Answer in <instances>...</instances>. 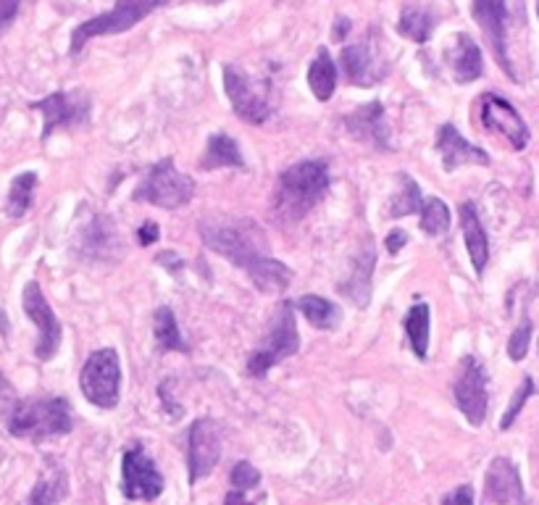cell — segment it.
<instances>
[{
    "mask_svg": "<svg viewBox=\"0 0 539 505\" xmlns=\"http://www.w3.org/2000/svg\"><path fill=\"white\" fill-rule=\"evenodd\" d=\"M35 111L43 114V140H48L58 129L82 127L90 121V95L85 90H69V93H53L48 98L32 103Z\"/></svg>",
    "mask_w": 539,
    "mask_h": 505,
    "instance_id": "13",
    "label": "cell"
},
{
    "mask_svg": "<svg viewBox=\"0 0 539 505\" xmlns=\"http://www.w3.org/2000/svg\"><path fill=\"white\" fill-rule=\"evenodd\" d=\"M164 474L156 469L142 445H132L121 456V492L127 500H156L164 492Z\"/></svg>",
    "mask_w": 539,
    "mask_h": 505,
    "instance_id": "11",
    "label": "cell"
},
{
    "mask_svg": "<svg viewBox=\"0 0 539 505\" xmlns=\"http://www.w3.org/2000/svg\"><path fill=\"white\" fill-rule=\"evenodd\" d=\"M224 93H227L229 103L235 108V114L248 124H266L271 116V100H269V85L266 82H256V79L245 74L237 64L224 66Z\"/></svg>",
    "mask_w": 539,
    "mask_h": 505,
    "instance_id": "9",
    "label": "cell"
},
{
    "mask_svg": "<svg viewBox=\"0 0 539 505\" xmlns=\"http://www.w3.org/2000/svg\"><path fill=\"white\" fill-rule=\"evenodd\" d=\"M374 266H376V253L371 245H366V248L353 258V274L348 277V282H342L340 285L342 295H345L350 303H355L358 308L369 306L371 271H374Z\"/></svg>",
    "mask_w": 539,
    "mask_h": 505,
    "instance_id": "23",
    "label": "cell"
},
{
    "mask_svg": "<svg viewBox=\"0 0 539 505\" xmlns=\"http://www.w3.org/2000/svg\"><path fill=\"white\" fill-rule=\"evenodd\" d=\"M340 66L350 85L374 87L390 74V58L384 53V45L379 40V32L369 29L363 40L353 45H345L340 53Z\"/></svg>",
    "mask_w": 539,
    "mask_h": 505,
    "instance_id": "8",
    "label": "cell"
},
{
    "mask_svg": "<svg viewBox=\"0 0 539 505\" xmlns=\"http://www.w3.org/2000/svg\"><path fill=\"white\" fill-rule=\"evenodd\" d=\"M342 124L348 129V135L355 137L358 143H366L379 150H390V124H387V116H384V108L379 100L355 108L353 114L342 119Z\"/></svg>",
    "mask_w": 539,
    "mask_h": 505,
    "instance_id": "18",
    "label": "cell"
},
{
    "mask_svg": "<svg viewBox=\"0 0 539 505\" xmlns=\"http://www.w3.org/2000/svg\"><path fill=\"white\" fill-rule=\"evenodd\" d=\"M474 19L482 27L492 53H495L497 64L503 66V72L511 79H516L511 58H508V6L505 0H474Z\"/></svg>",
    "mask_w": 539,
    "mask_h": 505,
    "instance_id": "16",
    "label": "cell"
},
{
    "mask_svg": "<svg viewBox=\"0 0 539 505\" xmlns=\"http://www.w3.org/2000/svg\"><path fill=\"white\" fill-rule=\"evenodd\" d=\"M35 190H37V174L35 171H24L19 177H14L11 187H8V198H6V216L11 219H22L32 208V200H35Z\"/></svg>",
    "mask_w": 539,
    "mask_h": 505,
    "instance_id": "32",
    "label": "cell"
},
{
    "mask_svg": "<svg viewBox=\"0 0 539 505\" xmlns=\"http://www.w3.org/2000/svg\"><path fill=\"white\" fill-rule=\"evenodd\" d=\"M79 390L87 403L111 411L119 406L121 395V361L114 348H100L90 353L79 371Z\"/></svg>",
    "mask_w": 539,
    "mask_h": 505,
    "instance_id": "7",
    "label": "cell"
},
{
    "mask_svg": "<svg viewBox=\"0 0 539 505\" xmlns=\"http://www.w3.org/2000/svg\"><path fill=\"white\" fill-rule=\"evenodd\" d=\"M408 245V235H405L403 229H392L390 235H387V240H384V248H387V253H400V250Z\"/></svg>",
    "mask_w": 539,
    "mask_h": 505,
    "instance_id": "40",
    "label": "cell"
},
{
    "mask_svg": "<svg viewBox=\"0 0 539 505\" xmlns=\"http://www.w3.org/2000/svg\"><path fill=\"white\" fill-rule=\"evenodd\" d=\"M300 348V335L298 324H295V308L292 303H279L274 319H271V329L266 340H263L261 348H256L248 356V374L253 379H263L269 374L277 363H282L284 358L295 356Z\"/></svg>",
    "mask_w": 539,
    "mask_h": 505,
    "instance_id": "5",
    "label": "cell"
},
{
    "mask_svg": "<svg viewBox=\"0 0 539 505\" xmlns=\"http://www.w3.org/2000/svg\"><path fill=\"white\" fill-rule=\"evenodd\" d=\"M16 403H19V398H16V390L11 387V382L3 377V371H0V419L6 421L8 416H11V411H14Z\"/></svg>",
    "mask_w": 539,
    "mask_h": 505,
    "instance_id": "37",
    "label": "cell"
},
{
    "mask_svg": "<svg viewBox=\"0 0 539 505\" xmlns=\"http://www.w3.org/2000/svg\"><path fill=\"white\" fill-rule=\"evenodd\" d=\"M334 24H337V27H334V32H332V40L334 43H345V37H348L353 22H350V19H345V16H340V19H337Z\"/></svg>",
    "mask_w": 539,
    "mask_h": 505,
    "instance_id": "43",
    "label": "cell"
},
{
    "mask_svg": "<svg viewBox=\"0 0 539 505\" xmlns=\"http://www.w3.org/2000/svg\"><path fill=\"white\" fill-rule=\"evenodd\" d=\"M421 206H424V198H421V187L419 182L400 171L398 174V190L392 195V200L387 203V216L390 219H403V216L419 214Z\"/></svg>",
    "mask_w": 539,
    "mask_h": 505,
    "instance_id": "31",
    "label": "cell"
},
{
    "mask_svg": "<svg viewBox=\"0 0 539 505\" xmlns=\"http://www.w3.org/2000/svg\"><path fill=\"white\" fill-rule=\"evenodd\" d=\"M482 505H526L521 474L511 458H492L484 474Z\"/></svg>",
    "mask_w": 539,
    "mask_h": 505,
    "instance_id": "17",
    "label": "cell"
},
{
    "mask_svg": "<svg viewBox=\"0 0 539 505\" xmlns=\"http://www.w3.org/2000/svg\"><path fill=\"white\" fill-rule=\"evenodd\" d=\"M221 458V432L213 419H195L187 434V469L190 484L206 479Z\"/></svg>",
    "mask_w": 539,
    "mask_h": 505,
    "instance_id": "14",
    "label": "cell"
},
{
    "mask_svg": "<svg viewBox=\"0 0 539 505\" xmlns=\"http://www.w3.org/2000/svg\"><path fill=\"white\" fill-rule=\"evenodd\" d=\"M153 335H156L158 350H164V353H190V345L179 332L177 316L169 306H161L153 316Z\"/></svg>",
    "mask_w": 539,
    "mask_h": 505,
    "instance_id": "30",
    "label": "cell"
},
{
    "mask_svg": "<svg viewBox=\"0 0 539 505\" xmlns=\"http://www.w3.org/2000/svg\"><path fill=\"white\" fill-rule=\"evenodd\" d=\"M121 250V242L116 237L114 224L106 216H95L82 232V256L95 258V261H106L116 258Z\"/></svg>",
    "mask_w": 539,
    "mask_h": 505,
    "instance_id": "21",
    "label": "cell"
},
{
    "mask_svg": "<svg viewBox=\"0 0 539 505\" xmlns=\"http://www.w3.org/2000/svg\"><path fill=\"white\" fill-rule=\"evenodd\" d=\"M66 492H69V477H66L64 466L48 458L27 505H58L66 498Z\"/></svg>",
    "mask_w": 539,
    "mask_h": 505,
    "instance_id": "26",
    "label": "cell"
},
{
    "mask_svg": "<svg viewBox=\"0 0 539 505\" xmlns=\"http://www.w3.org/2000/svg\"><path fill=\"white\" fill-rule=\"evenodd\" d=\"M198 232L208 248L229 258L250 277L261 292H284L292 282V271L271 258V248L263 229L253 219L232 216H206L198 221Z\"/></svg>",
    "mask_w": 539,
    "mask_h": 505,
    "instance_id": "1",
    "label": "cell"
},
{
    "mask_svg": "<svg viewBox=\"0 0 539 505\" xmlns=\"http://www.w3.org/2000/svg\"><path fill=\"white\" fill-rule=\"evenodd\" d=\"M421 232L429 237H440L450 229V208L445 200L440 198H426L421 206Z\"/></svg>",
    "mask_w": 539,
    "mask_h": 505,
    "instance_id": "33",
    "label": "cell"
},
{
    "mask_svg": "<svg viewBox=\"0 0 539 505\" xmlns=\"http://www.w3.org/2000/svg\"><path fill=\"white\" fill-rule=\"evenodd\" d=\"M158 240V224L156 221H145L140 229H137V242L140 245H153Z\"/></svg>",
    "mask_w": 539,
    "mask_h": 505,
    "instance_id": "41",
    "label": "cell"
},
{
    "mask_svg": "<svg viewBox=\"0 0 539 505\" xmlns=\"http://www.w3.org/2000/svg\"><path fill=\"white\" fill-rule=\"evenodd\" d=\"M537 14H539V3H537Z\"/></svg>",
    "mask_w": 539,
    "mask_h": 505,
    "instance_id": "45",
    "label": "cell"
},
{
    "mask_svg": "<svg viewBox=\"0 0 539 505\" xmlns=\"http://www.w3.org/2000/svg\"><path fill=\"white\" fill-rule=\"evenodd\" d=\"M434 145H437V153L442 156L445 171H455L461 166H490V156L482 148L471 145L453 124H442Z\"/></svg>",
    "mask_w": 539,
    "mask_h": 505,
    "instance_id": "19",
    "label": "cell"
},
{
    "mask_svg": "<svg viewBox=\"0 0 539 505\" xmlns=\"http://www.w3.org/2000/svg\"><path fill=\"white\" fill-rule=\"evenodd\" d=\"M298 311L308 319L311 327L321 329V332H332V329L340 327L342 321L340 306L332 303V300L321 298V295H303L298 300Z\"/></svg>",
    "mask_w": 539,
    "mask_h": 505,
    "instance_id": "28",
    "label": "cell"
},
{
    "mask_svg": "<svg viewBox=\"0 0 539 505\" xmlns=\"http://www.w3.org/2000/svg\"><path fill=\"white\" fill-rule=\"evenodd\" d=\"M529 342H532V321L524 319L511 335V340H508V356H511V361H524L526 353H529Z\"/></svg>",
    "mask_w": 539,
    "mask_h": 505,
    "instance_id": "35",
    "label": "cell"
},
{
    "mask_svg": "<svg viewBox=\"0 0 539 505\" xmlns=\"http://www.w3.org/2000/svg\"><path fill=\"white\" fill-rule=\"evenodd\" d=\"M308 87L321 103L332 100L334 90H337V66H334L332 53L327 48H319L316 58L308 66Z\"/></svg>",
    "mask_w": 539,
    "mask_h": 505,
    "instance_id": "27",
    "label": "cell"
},
{
    "mask_svg": "<svg viewBox=\"0 0 539 505\" xmlns=\"http://www.w3.org/2000/svg\"><path fill=\"white\" fill-rule=\"evenodd\" d=\"M11 437L29 442H43L48 437H61L74 429L71 408L66 398H32L19 400L6 419Z\"/></svg>",
    "mask_w": 539,
    "mask_h": 505,
    "instance_id": "3",
    "label": "cell"
},
{
    "mask_svg": "<svg viewBox=\"0 0 539 505\" xmlns=\"http://www.w3.org/2000/svg\"><path fill=\"white\" fill-rule=\"evenodd\" d=\"M479 111H482L484 127L503 135L513 150H524L529 145V127L513 108V103H508V100L495 93H487L479 100Z\"/></svg>",
    "mask_w": 539,
    "mask_h": 505,
    "instance_id": "15",
    "label": "cell"
},
{
    "mask_svg": "<svg viewBox=\"0 0 539 505\" xmlns=\"http://www.w3.org/2000/svg\"><path fill=\"white\" fill-rule=\"evenodd\" d=\"M434 27H437V14L434 8L426 3V0H419V3H408V6L400 11V22H398V32L413 43H429Z\"/></svg>",
    "mask_w": 539,
    "mask_h": 505,
    "instance_id": "24",
    "label": "cell"
},
{
    "mask_svg": "<svg viewBox=\"0 0 539 505\" xmlns=\"http://www.w3.org/2000/svg\"><path fill=\"white\" fill-rule=\"evenodd\" d=\"M429 327H432V311L426 303H416L411 311L405 313V335L411 342L413 356L419 361L429 358Z\"/></svg>",
    "mask_w": 539,
    "mask_h": 505,
    "instance_id": "29",
    "label": "cell"
},
{
    "mask_svg": "<svg viewBox=\"0 0 539 505\" xmlns=\"http://www.w3.org/2000/svg\"><path fill=\"white\" fill-rule=\"evenodd\" d=\"M442 505H476L474 487H471V484H461V487H455L450 495H445Z\"/></svg>",
    "mask_w": 539,
    "mask_h": 505,
    "instance_id": "39",
    "label": "cell"
},
{
    "mask_svg": "<svg viewBox=\"0 0 539 505\" xmlns=\"http://www.w3.org/2000/svg\"><path fill=\"white\" fill-rule=\"evenodd\" d=\"M156 261L161 266H166V269H169L171 274H177V271L182 269V261H179V256L174 253V250H164V253H158Z\"/></svg>",
    "mask_w": 539,
    "mask_h": 505,
    "instance_id": "42",
    "label": "cell"
},
{
    "mask_svg": "<svg viewBox=\"0 0 539 505\" xmlns=\"http://www.w3.org/2000/svg\"><path fill=\"white\" fill-rule=\"evenodd\" d=\"M453 398L458 411L469 419L471 427H482L487 419V371L474 356H463L461 366H458V377L453 385Z\"/></svg>",
    "mask_w": 539,
    "mask_h": 505,
    "instance_id": "10",
    "label": "cell"
},
{
    "mask_svg": "<svg viewBox=\"0 0 539 505\" xmlns=\"http://www.w3.org/2000/svg\"><path fill=\"white\" fill-rule=\"evenodd\" d=\"M132 198L137 203L142 200L150 206L164 208V211H177L195 198V182H192L190 174H182L174 166V158H164V161L150 166Z\"/></svg>",
    "mask_w": 539,
    "mask_h": 505,
    "instance_id": "6",
    "label": "cell"
},
{
    "mask_svg": "<svg viewBox=\"0 0 539 505\" xmlns=\"http://www.w3.org/2000/svg\"><path fill=\"white\" fill-rule=\"evenodd\" d=\"M447 66L453 72V79L458 85H469L474 79L482 77L484 64H482V50L474 43V37L461 32V35L453 37V43L445 53Z\"/></svg>",
    "mask_w": 539,
    "mask_h": 505,
    "instance_id": "20",
    "label": "cell"
},
{
    "mask_svg": "<svg viewBox=\"0 0 539 505\" xmlns=\"http://www.w3.org/2000/svg\"><path fill=\"white\" fill-rule=\"evenodd\" d=\"M224 505H253L250 503L248 498H245V492H240V490H232L227 495V498H224Z\"/></svg>",
    "mask_w": 539,
    "mask_h": 505,
    "instance_id": "44",
    "label": "cell"
},
{
    "mask_svg": "<svg viewBox=\"0 0 539 505\" xmlns=\"http://www.w3.org/2000/svg\"><path fill=\"white\" fill-rule=\"evenodd\" d=\"M22 306L24 313L29 316V321L40 329V337H37L35 345L37 361H53L58 348H61V335H64V329H61V321H58V316L53 313L50 303L45 300L43 287L37 285L35 279L27 282V287H24Z\"/></svg>",
    "mask_w": 539,
    "mask_h": 505,
    "instance_id": "12",
    "label": "cell"
},
{
    "mask_svg": "<svg viewBox=\"0 0 539 505\" xmlns=\"http://www.w3.org/2000/svg\"><path fill=\"white\" fill-rule=\"evenodd\" d=\"M245 158H242V150L237 145L235 137L224 135H211L206 145V153L200 158V169L203 171H216V169H245Z\"/></svg>",
    "mask_w": 539,
    "mask_h": 505,
    "instance_id": "25",
    "label": "cell"
},
{
    "mask_svg": "<svg viewBox=\"0 0 539 505\" xmlns=\"http://www.w3.org/2000/svg\"><path fill=\"white\" fill-rule=\"evenodd\" d=\"M258 484H261V471H258L253 463H235V469H232V487H235V490H256Z\"/></svg>",
    "mask_w": 539,
    "mask_h": 505,
    "instance_id": "36",
    "label": "cell"
},
{
    "mask_svg": "<svg viewBox=\"0 0 539 505\" xmlns=\"http://www.w3.org/2000/svg\"><path fill=\"white\" fill-rule=\"evenodd\" d=\"M534 395V379L532 377H524L521 379V387L516 390V395L511 398V406H508V411L503 413V419H500V429H511L513 427V421L518 419V413L524 411L526 406V400L532 398Z\"/></svg>",
    "mask_w": 539,
    "mask_h": 505,
    "instance_id": "34",
    "label": "cell"
},
{
    "mask_svg": "<svg viewBox=\"0 0 539 505\" xmlns=\"http://www.w3.org/2000/svg\"><path fill=\"white\" fill-rule=\"evenodd\" d=\"M19 8H22V0H0V37L6 35L11 24L16 22Z\"/></svg>",
    "mask_w": 539,
    "mask_h": 505,
    "instance_id": "38",
    "label": "cell"
},
{
    "mask_svg": "<svg viewBox=\"0 0 539 505\" xmlns=\"http://www.w3.org/2000/svg\"><path fill=\"white\" fill-rule=\"evenodd\" d=\"M332 177H329L327 161H300L279 174L277 190H274V214L282 224H295L303 219L311 208H316L329 193Z\"/></svg>",
    "mask_w": 539,
    "mask_h": 505,
    "instance_id": "2",
    "label": "cell"
},
{
    "mask_svg": "<svg viewBox=\"0 0 539 505\" xmlns=\"http://www.w3.org/2000/svg\"><path fill=\"white\" fill-rule=\"evenodd\" d=\"M458 214H461L463 240H466V248H469L471 264H474L476 274H482L487 269V261H490V240H487V232L482 227V219L476 214L474 203H463L458 208Z\"/></svg>",
    "mask_w": 539,
    "mask_h": 505,
    "instance_id": "22",
    "label": "cell"
},
{
    "mask_svg": "<svg viewBox=\"0 0 539 505\" xmlns=\"http://www.w3.org/2000/svg\"><path fill=\"white\" fill-rule=\"evenodd\" d=\"M169 0H116L114 8L106 11V14L93 16L87 22L79 24L74 32H71V45L69 53L77 56L79 50L85 48L93 37H106V35H121V32H129L132 27L148 19L153 11H158L161 6H166Z\"/></svg>",
    "mask_w": 539,
    "mask_h": 505,
    "instance_id": "4",
    "label": "cell"
}]
</instances>
